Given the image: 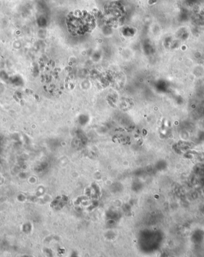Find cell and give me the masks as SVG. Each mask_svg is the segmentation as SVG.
I'll use <instances>...</instances> for the list:
<instances>
[{
  "label": "cell",
  "mask_w": 204,
  "mask_h": 257,
  "mask_svg": "<svg viewBox=\"0 0 204 257\" xmlns=\"http://www.w3.org/2000/svg\"><path fill=\"white\" fill-rule=\"evenodd\" d=\"M67 24L71 33L82 35L94 28V20L86 12H75L68 16Z\"/></svg>",
  "instance_id": "cell-1"
}]
</instances>
